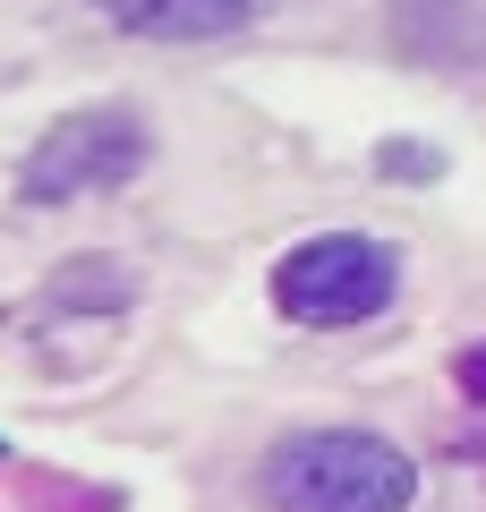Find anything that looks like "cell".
<instances>
[{"instance_id": "6da1fadb", "label": "cell", "mask_w": 486, "mask_h": 512, "mask_svg": "<svg viewBox=\"0 0 486 512\" xmlns=\"http://www.w3.org/2000/svg\"><path fill=\"white\" fill-rule=\"evenodd\" d=\"M265 504L273 512H410L418 461L367 427H307L265 453Z\"/></svg>"}, {"instance_id": "7a4b0ae2", "label": "cell", "mask_w": 486, "mask_h": 512, "mask_svg": "<svg viewBox=\"0 0 486 512\" xmlns=\"http://www.w3.org/2000/svg\"><path fill=\"white\" fill-rule=\"evenodd\" d=\"M401 291V256L367 231H324L273 265V308L290 325H367Z\"/></svg>"}, {"instance_id": "3957f363", "label": "cell", "mask_w": 486, "mask_h": 512, "mask_svg": "<svg viewBox=\"0 0 486 512\" xmlns=\"http://www.w3.org/2000/svg\"><path fill=\"white\" fill-rule=\"evenodd\" d=\"M137 171H145V128L128 111H69L60 128H43L18 188L35 205H77V197H103V188L137 180Z\"/></svg>"}, {"instance_id": "277c9868", "label": "cell", "mask_w": 486, "mask_h": 512, "mask_svg": "<svg viewBox=\"0 0 486 512\" xmlns=\"http://www.w3.org/2000/svg\"><path fill=\"white\" fill-rule=\"evenodd\" d=\"M94 9L111 26H128V35H154V43H214L256 18V0H94Z\"/></svg>"}, {"instance_id": "5b68a950", "label": "cell", "mask_w": 486, "mask_h": 512, "mask_svg": "<svg viewBox=\"0 0 486 512\" xmlns=\"http://www.w3.org/2000/svg\"><path fill=\"white\" fill-rule=\"evenodd\" d=\"M376 163H384V171H401V180H435V154H418V146H384Z\"/></svg>"}]
</instances>
